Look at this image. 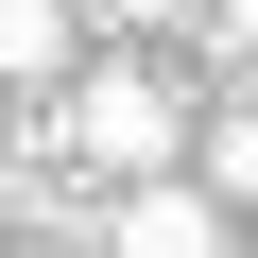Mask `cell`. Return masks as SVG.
<instances>
[{
  "label": "cell",
  "mask_w": 258,
  "mask_h": 258,
  "mask_svg": "<svg viewBox=\"0 0 258 258\" xmlns=\"http://www.w3.org/2000/svg\"><path fill=\"white\" fill-rule=\"evenodd\" d=\"M35 138H52L69 172H103V189H120V172H172V138H189V103H172L155 69H69Z\"/></svg>",
  "instance_id": "obj_1"
},
{
  "label": "cell",
  "mask_w": 258,
  "mask_h": 258,
  "mask_svg": "<svg viewBox=\"0 0 258 258\" xmlns=\"http://www.w3.org/2000/svg\"><path fill=\"white\" fill-rule=\"evenodd\" d=\"M103 241H138V258H207V241H224V207H207V189H172V172H120V189H103Z\"/></svg>",
  "instance_id": "obj_2"
},
{
  "label": "cell",
  "mask_w": 258,
  "mask_h": 258,
  "mask_svg": "<svg viewBox=\"0 0 258 258\" xmlns=\"http://www.w3.org/2000/svg\"><path fill=\"white\" fill-rule=\"evenodd\" d=\"M69 35L86 0H0V86H69Z\"/></svg>",
  "instance_id": "obj_3"
},
{
  "label": "cell",
  "mask_w": 258,
  "mask_h": 258,
  "mask_svg": "<svg viewBox=\"0 0 258 258\" xmlns=\"http://www.w3.org/2000/svg\"><path fill=\"white\" fill-rule=\"evenodd\" d=\"M207 189H224V207H258V86H241V103H207Z\"/></svg>",
  "instance_id": "obj_4"
},
{
  "label": "cell",
  "mask_w": 258,
  "mask_h": 258,
  "mask_svg": "<svg viewBox=\"0 0 258 258\" xmlns=\"http://www.w3.org/2000/svg\"><path fill=\"white\" fill-rule=\"evenodd\" d=\"M207 52H224V69H258V0H207Z\"/></svg>",
  "instance_id": "obj_5"
},
{
  "label": "cell",
  "mask_w": 258,
  "mask_h": 258,
  "mask_svg": "<svg viewBox=\"0 0 258 258\" xmlns=\"http://www.w3.org/2000/svg\"><path fill=\"white\" fill-rule=\"evenodd\" d=\"M103 35H155V18H207V0H86Z\"/></svg>",
  "instance_id": "obj_6"
},
{
  "label": "cell",
  "mask_w": 258,
  "mask_h": 258,
  "mask_svg": "<svg viewBox=\"0 0 258 258\" xmlns=\"http://www.w3.org/2000/svg\"><path fill=\"white\" fill-rule=\"evenodd\" d=\"M0 224H18V155H0Z\"/></svg>",
  "instance_id": "obj_7"
}]
</instances>
